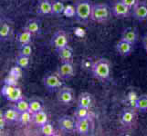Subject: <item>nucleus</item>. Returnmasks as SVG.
Masks as SVG:
<instances>
[{
	"label": "nucleus",
	"mask_w": 147,
	"mask_h": 136,
	"mask_svg": "<svg viewBox=\"0 0 147 136\" xmlns=\"http://www.w3.org/2000/svg\"><path fill=\"white\" fill-rule=\"evenodd\" d=\"M111 64L106 58H100L93 63L92 66V72L93 76L99 81L104 82L111 76Z\"/></svg>",
	"instance_id": "1"
},
{
	"label": "nucleus",
	"mask_w": 147,
	"mask_h": 136,
	"mask_svg": "<svg viewBox=\"0 0 147 136\" xmlns=\"http://www.w3.org/2000/svg\"><path fill=\"white\" fill-rule=\"evenodd\" d=\"M75 17L80 23H87L92 17V5L90 0H78L74 5Z\"/></svg>",
	"instance_id": "2"
},
{
	"label": "nucleus",
	"mask_w": 147,
	"mask_h": 136,
	"mask_svg": "<svg viewBox=\"0 0 147 136\" xmlns=\"http://www.w3.org/2000/svg\"><path fill=\"white\" fill-rule=\"evenodd\" d=\"M111 15H113L111 7H110L108 5L103 3H97L92 5L90 19L97 23H105L111 18Z\"/></svg>",
	"instance_id": "3"
},
{
	"label": "nucleus",
	"mask_w": 147,
	"mask_h": 136,
	"mask_svg": "<svg viewBox=\"0 0 147 136\" xmlns=\"http://www.w3.org/2000/svg\"><path fill=\"white\" fill-rule=\"evenodd\" d=\"M1 94L9 102L15 103L19 99L23 98L22 91L17 85L5 84L1 89Z\"/></svg>",
	"instance_id": "4"
},
{
	"label": "nucleus",
	"mask_w": 147,
	"mask_h": 136,
	"mask_svg": "<svg viewBox=\"0 0 147 136\" xmlns=\"http://www.w3.org/2000/svg\"><path fill=\"white\" fill-rule=\"evenodd\" d=\"M69 34L63 30H59L50 38V45L55 48V50L62 48L69 44Z\"/></svg>",
	"instance_id": "5"
},
{
	"label": "nucleus",
	"mask_w": 147,
	"mask_h": 136,
	"mask_svg": "<svg viewBox=\"0 0 147 136\" xmlns=\"http://www.w3.org/2000/svg\"><path fill=\"white\" fill-rule=\"evenodd\" d=\"M59 129L65 133H71L76 131V118L69 115H63L58 120Z\"/></svg>",
	"instance_id": "6"
},
{
	"label": "nucleus",
	"mask_w": 147,
	"mask_h": 136,
	"mask_svg": "<svg viewBox=\"0 0 147 136\" xmlns=\"http://www.w3.org/2000/svg\"><path fill=\"white\" fill-rule=\"evenodd\" d=\"M42 84L49 91L59 90L63 86V83L58 74H47L42 79Z\"/></svg>",
	"instance_id": "7"
},
{
	"label": "nucleus",
	"mask_w": 147,
	"mask_h": 136,
	"mask_svg": "<svg viewBox=\"0 0 147 136\" xmlns=\"http://www.w3.org/2000/svg\"><path fill=\"white\" fill-rule=\"evenodd\" d=\"M131 9L126 6L121 0L115 1L111 6V13H113V16L116 18L128 17L131 14Z\"/></svg>",
	"instance_id": "8"
},
{
	"label": "nucleus",
	"mask_w": 147,
	"mask_h": 136,
	"mask_svg": "<svg viewBox=\"0 0 147 136\" xmlns=\"http://www.w3.org/2000/svg\"><path fill=\"white\" fill-rule=\"evenodd\" d=\"M57 74L59 76L64 79H70L75 75V69L72 64V62H61L57 71Z\"/></svg>",
	"instance_id": "9"
},
{
	"label": "nucleus",
	"mask_w": 147,
	"mask_h": 136,
	"mask_svg": "<svg viewBox=\"0 0 147 136\" xmlns=\"http://www.w3.org/2000/svg\"><path fill=\"white\" fill-rule=\"evenodd\" d=\"M57 100L62 104H70L74 100V92L69 87H61L57 92Z\"/></svg>",
	"instance_id": "10"
},
{
	"label": "nucleus",
	"mask_w": 147,
	"mask_h": 136,
	"mask_svg": "<svg viewBox=\"0 0 147 136\" xmlns=\"http://www.w3.org/2000/svg\"><path fill=\"white\" fill-rule=\"evenodd\" d=\"M133 17L139 22L147 20V3L139 1L133 8Z\"/></svg>",
	"instance_id": "11"
},
{
	"label": "nucleus",
	"mask_w": 147,
	"mask_h": 136,
	"mask_svg": "<svg viewBox=\"0 0 147 136\" xmlns=\"http://www.w3.org/2000/svg\"><path fill=\"white\" fill-rule=\"evenodd\" d=\"M136 121L135 111L130 108L124 109L121 113V123L124 126H133Z\"/></svg>",
	"instance_id": "12"
},
{
	"label": "nucleus",
	"mask_w": 147,
	"mask_h": 136,
	"mask_svg": "<svg viewBox=\"0 0 147 136\" xmlns=\"http://www.w3.org/2000/svg\"><path fill=\"white\" fill-rule=\"evenodd\" d=\"M90 117L83 119H76V131L79 135L85 136L90 133Z\"/></svg>",
	"instance_id": "13"
},
{
	"label": "nucleus",
	"mask_w": 147,
	"mask_h": 136,
	"mask_svg": "<svg viewBox=\"0 0 147 136\" xmlns=\"http://www.w3.org/2000/svg\"><path fill=\"white\" fill-rule=\"evenodd\" d=\"M134 46V44L125 41V40L120 39L119 42L116 44L115 49H116V51H117V53L120 55H121V56H128V55H130L133 53Z\"/></svg>",
	"instance_id": "14"
},
{
	"label": "nucleus",
	"mask_w": 147,
	"mask_h": 136,
	"mask_svg": "<svg viewBox=\"0 0 147 136\" xmlns=\"http://www.w3.org/2000/svg\"><path fill=\"white\" fill-rule=\"evenodd\" d=\"M138 38H139V34L137 29L133 27H129L123 30L121 39L125 40V41H127L133 44H135L138 41Z\"/></svg>",
	"instance_id": "15"
},
{
	"label": "nucleus",
	"mask_w": 147,
	"mask_h": 136,
	"mask_svg": "<svg viewBox=\"0 0 147 136\" xmlns=\"http://www.w3.org/2000/svg\"><path fill=\"white\" fill-rule=\"evenodd\" d=\"M59 58L61 60V62H72L73 59V49L69 46V45H66V46L59 48L56 50Z\"/></svg>",
	"instance_id": "16"
},
{
	"label": "nucleus",
	"mask_w": 147,
	"mask_h": 136,
	"mask_svg": "<svg viewBox=\"0 0 147 136\" xmlns=\"http://www.w3.org/2000/svg\"><path fill=\"white\" fill-rule=\"evenodd\" d=\"M37 11L42 16L52 15V2L50 0H39L38 3Z\"/></svg>",
	"instance_id": "17"
},
{
	"label": "nucleus",
	"mask_w": 147,
	"mask_h": 136,
	"mask_svg": "<svg viewBox=\"0 0 147 136\" xmlns=\"http://www.w3.org/2000/svg\"><path fill=\"white\" fill-rule=\"evenodd\" d=\"M23 29L32 33L33 34H38L40 32V30H41V22L36 18L29 19L26 22V24H25Z\"/></svg>",
	"instance_id": "18"
},
{
	"label": "nucleus",
	"mask_w": 147,
	"mask_h": 136,
	"mask_svg": "<svg viewBox=\"0 0 147 136\" xmlns=\"http://www.w3.org/2000/svg\"><path fill=\"white\" fill-rule=\"evenodd\" d=\"M12 34V27L7 20H1V25H0V39L1 41L5 42L9 39Z\"/></svg>",
	"instance_id": "19"
},
{
	"label": "nucleus",
	"mask_w": 147,
	"mask_h": 136,
	"mask_svg": "<svg viewBox=\"0 0 147 136\" xmlns=\"http://www.w3.org/2000/svg\"><path fill=\"white\" fill-rule=\"evenodd\" d=\"M1 115L4 117L7 123H12L15 122H18L19 113L14 107L8 108L7 110H5L4 112H1Z\"/></svg>",
	"instance_id": "20"
},
{
	"label": "nucleus",
	"mask_w": 147,
	"mask_h": 136,
	"mask_svg": "<svg viewBox=\"0 0 147 136\" xmlns=\"http://www.w3.org/2000/svg\"><path fill=\"white\" fill-rule=\"evenodd\" d=\"M32 123L38 127L41 126L44 123H48V114L43 110H40L37 113H32Z\"/></svg>",
	"instance_id": "21"
},
{
	"label": "nucleus",
	"mask_w": 147,
	"mask_h": 136,
	"mask_svg": "<svg viewBox=\"0 0 147 136\" xmlns=\"http://www.w3.org/2000/svg\"><path fill=\"white\" fill-rule=\"evenodd\" d=\"M32 36H33L32 33H30V32L27 31V30L23 29L22 31H20L19 33H18L16 41L18 44V45L26 44H31Z\"/></svg>",
	"instance_id": "22"
},
{
	"label": "nucleus",
	"mask_w": 147,
	"mask_h": 136,
	"mask_svg": "<svg viewBox=\"0 0 147 136\" xmlns=\"http://www.w3.org/2000/svg\"><path fill=\"white\" fill-rule=\"evenodd\" d=\"M92 103V96L88 92H83L80 94L78 98V106L90 108Z\"/></svg>",
	"instance_id": "23"
},
{
	"label": "nucleus",
	"mask_w": 147,
	"mask_h": 136,
	"mask_svg": "<svg viewBox=\"0 0 147 136\" xmlns=\"http://www.w3.org/2000/svg\"><path fill=\"white\" fill-rule=\"evenodd\" d=\"M134 106L135 109H137L140 112H147V94H142L136 98Z\"/></svg>",
	"instance_id": "24"
},
{
	"label": "nucleus",
	"mask_w": 147,
	"mask_h": 136,
	"mask_svg": "<svg viewBox=\"0 0 147 136\" xmlns=\"http://www.w3.org/2000/svg\"><path fill=\"white\" fill-rule=\"evenodd\" d=\"M65 5L61 0H53L52 1V15L54 16H61L64 15Z\"/></svg>",
	"instance_id": "25"
},
{
	"label": "nucleus",
	"mask_w": 147,
	"mask_h": 136,
	"mask_svg": "<svg viewBox=\"0 0 147 136\" xmlns=\"http://www.w3.org/2000/svg\"><path fill=\"white\" fill-rule=\"evenodd\" d=\"M13 107L16 109L19 113H23V112H26V111H29V102H28L27 100L21 98L18 101H17V102L14 103Z\"/></svg>",
	"instance_id": "26"
},
{
	"label": "nucleus",
	"mask_w": 147,
	"mask_h": 136,
	"mask_svg": "<svg viewBox=\"0 0 147 136\" xmlns=\"http://www.w3.org/2000/svg\"><path fill=\"white\" fill-rule=\"evenodd\" d=\"M39 133L43 136H53L55 134V130L53 125L50 123H46L41 126H39Z\"/></svg>",
	"instance_id": "27"
},
{
	"label": "nucleus",
	"mask_w": 147,
	"mask_h": 136,
	"mask_svg": "<svg viewBox=\"0 0 147 136\" xmlns=\"http://www.w3.org/2000/svg\"><path fill=\"white\" fill-rule=\"evenodd\" d=\"M30 64V57L29 56H25L22 54H18L16 57V65L19 66L21 69L28 68Z\"/></svg>",
	"instance_id": "28"
},
{
	"label": "nucleus",
	"mask_w": 147,
	"mask_h": 136,
	"mask_svg": "<svg viewBox=\"0 0 147 136\" xmlns=\"http://www.w3.org/2000/svg\"><path fill=\"white\" fill-rule=\"evenodd\" d=\"M74 117L76 119H83L90 117V108L78 106L74 112Z\"/></svg>",
	"instance_id": "29"
},
{
	"label": "nucleus",
	"mask_w": 147,
	"mask_h": 136,
	"mask_svg": "<svg viewBox=\"0 0 147 136\" xmlns=\"http://www.w3.org/2000/svg\"><path fill=\"white\" fill-rule=\"evenodd\" d=\"M18 122L23 125H28L30 123H32V113H30L29 111H26V112L20 113Z\"/></svg>",
	"instance_id": "30"
},
{
	"label": "nucleus",
	"mask_w": 147,
	"mask_h": 136,
	"mask_svg": "<svg viewBox=\"0 0 147 136\" xmlns=\"http://www.w3.org/2000/svg\"><path fill=\"white\" fill-rule=\"evenodd\" d=\"M33 52V49L31 46V44H26L18 45V54H22L25 56H31Z\"/></svg>",
	"instance_id": "31"
},
{
	"label": "nucleus",
	"mask_w": 147,
	"mask_h": 136,
	"mask_svg": "<svg viewBox=\"0 0 147 136\" xmlns=\"http://www.w3.org/2000/svg\"><path fill=\"white\" fill-rule=\"evenodd\" d=\"M40 110H43V105L42 103L39 100L33 99L31 101H29V112L31 113H37Z\"/></svg>",
	"instance_id": "32"
},
{
	"label": "nucleus",
	"mask_w": 147,
	"mask_h": 136,
	"mask_svg": "<svg viewBox=\"0 0 147 136\" xmlns=\"http://www.w3.org/2000/svg\"><path fill=\"white\" fill-rule=\"evenodd\" d=\"M64 15H65V16L69 17H75V7H71V6L66 7L65 11H64Z\"/></svg>",
	"instance_id": "33"
},
{
	"label": "nucleus",
	"mask_w": 147,
	"mask_h": 136,
	"mask_svg": "<svg viewBox=\"0 0 147 136\" xmlns=\"http://www.w3.org/2000/svg\"><path fill=\"white\" fill-rule=\"evenodd\" d=\"M20 68L19 66H17L16 67H13L12 69H11V71L9 72V74H11V75H13V76H15L16 78H19V76L21 75V71H20Z\"/></svg>",
	"instance_id": "34"
},
{
	"label": "nucleus",
	"mask_w": 147,
	"mask_h": 136,
	"mask_svg": "<svg viewBox=\"0 0 147 136\" xmlns=\"http://www.w3.org/2000/svg\"><path fill=\"white\" fill-rule=\"evenodd\" d=\"M17 81H18V78H16V77L13 76V75H11V74H8V76L6 79H5V84L16 85Z\"/></svg>",
	"instance_id": "35"
},
{
	"label": "nucleus",
	"mask_w": 147,
	"mask_h": 136,
	"mask_svg": "<svg viewBox=\"0 0 147 136\" xmlns=\"http://www.w3.org/2000/svg\"><path fill=\"white\" fill-rule=\"evenodd\" d=\"M126 6H127L129 8H131L133 10V8L137 5V3L139 2V0H121Z\"/></svg>",
	"instance_id": "36"
},
{
	"label": "nucleus",
	"mask_w": 147,
	"mask_h": 136,
	"mask_svg": "<svg viewBox=\"0 0 147 136\" xmlns=\"http://www.w3.org/2000/svg\"><path fill=\"white\" fill-rule=\"evenodd\" d=\"M142 44H143L144 49L145 50V52L147 53V34H144L142 37Z\"/></svg>",
	"instance_id": "37"
}]
</instances>
